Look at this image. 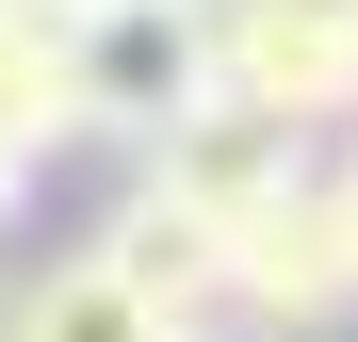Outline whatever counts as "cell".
Returning <instances> with one entry per match:
<instances>
[{
	"label": "cell",
	"mask_w": 358,
	"mask_h": 342,
	"mask_svg": "<svg viewBox=\"0 0 358 342\" xmlns=\"http://www.w3.org/2000/svg\"><path fill=\"white\" fill-rule=\"evenodd\" d=\"M212 98V0H98L66 17V147H147Z\"/></svg>",
	"instance_id": "obj_1"
},
{
	"label": "cell",
	"mask_w": 358,
	"mask_h": 342,
	"mask_svg": "<svg viewBox=\"0 0 358 342\" xmlns=\"http://www.w3.org/2000/svg\"><path fill=\"white\" fill-rule=\"evenodd\" d=\"M212 326H245V342H342L358 326V228L326 196V163L310 180H277L245 228H228V310Z\"/></svg>",
	"instance_id": "obj_2"
},
{
	"label": "cell",
	"mask_w": 358,
	"mask_h": 342,
	"mask_svg": "<svg viewBox=\"0 0 358 342\" xmlns=\"http://www.w3.org/2000/svg\"><path fill=\"white\" fill-rule=\"evenodd\" d=\"M212 98L277 114L293 147L358 131V0H212Z\"/></svg>",
	"instance_id": "obj_3"
},
{
	"label": "cell",
	"mask_w": 358,
	"mask_h": 342,
	"mask_svg": "<svg viewBox=\"0 0 358 342\" xmlns=\"http://www.w3.org/2000/svg\"><path fill=\"white\" fill-rule=\"evenodd\" d=\"M131 180H147L163 212H196L212 245H228V228H245L277 180H310V147H293L277 114H245V98H196L179 131H147V147H131Z\"/></svg>",
	"instance_id": "obj_4"
},
{
	"label": "cell",
	"mask_w": 358,
	"mask_h": 342,
	"mask_svg": "<svg viewBox=\"0 0 358 342\" xmlns=\"http://www.w3.org/2000/svg\"><path fill=\"white\" fill-rule=\"evenodd\" d=\"M0 342H163V310H147V277L82 228V245L0 261Z\"/></svg>",
	"instance_id": "obj_5"
},
{
	"label": "cell",
	"mask_w": 358,
	"mask_h": 342,
	"mask_svg": "<svg viewBox=\"0 0 358 342\" xmlns=\"http://www.w3.org/2000/svg\"><path fill=\"white\" fill-rule=\"evenodd\" d=\"M98 245H114V261L147 277V310H163V326H212V310H228V245H212L196 212H163L147 180H131V196L98 212Z\"/></svg>",
	"instance_id": "obj_6"
},
{
	"label": "cell",
	"mask_w": 358,
	"mask_h": 342,
	"mask_svg": "<svg viewBox=\"0 0 358 342\" xmlns=\"http://www.w3.org/2000/svg\"><path fill=\"white\" fill-rule=\"evenodd\" d=\"M33 163H49V147L17 131V114H0V228H17V196H33Z\"/></svg>",
	"instance_id": "obj_7"
},
{
	"label": "cell",
	"mask_w": 358,
	"mask_h": 342,
	"mask_svg": "<svg viewBox=\"0 0 358 342\" xmlns=\"http://www.w3.org/2000/svg\"><path fill=\"white\" fill-rule=\"evenodd\" d=\"M326 196H342V228H358V147H342V163H326Z\"/></svg>",
	"instance_id": "obj_8"
},
{
	"label": "cell",
	"mask_w": 358,
	"mask_h": 342,
	"mask_svg": "<svg viewBox=\"0 0 358 342\" xmlns=\"http://www.w3.org/2000/svg\"><path fill=\"white\" fill-rule=\"evenodd\" d=\"M163 342H245V326H163Z\"/></svg>",
	"instance_id": "obj_9"
},
{
	"label": "cell",
	"mask_w": 358,
	"mask_h": 342,
	"mask_svg": "<svg viewBox=\"0 0 358 342\" xmlns=\"http://www.w3.org/2000/svg\"><path fill=\"white\" fill-rule=\"evenodd\" d=\"M33 17H98V0H33Z\"/></svg>",
	"instance_id": "obj_10"
}]
</instances>
